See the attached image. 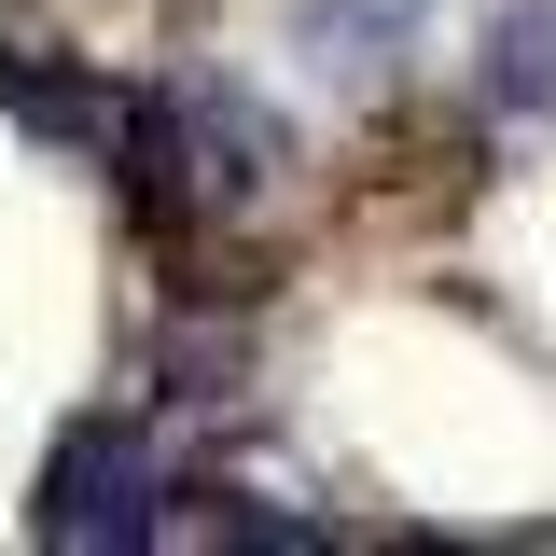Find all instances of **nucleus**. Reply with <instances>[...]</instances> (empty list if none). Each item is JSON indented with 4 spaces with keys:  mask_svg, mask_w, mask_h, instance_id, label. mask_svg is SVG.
I'll list each match as a JSON object with an SVG mask.
<instances>
[{
    "mask_svg": "<svg viewBox=\"0 0 556 556\" xmlns=\"http://www.w3.org/2000/svg\"><path fill=\"white\" fill-rule=\"evenodd\" d=\"M153 431L139 417H112V404H84L42 445V473H28V543H56V556H84V543H153Z\"/></svg>",
    "mask_w": 556,
    "mask_h": 556,
    "instance_id": "f257e3e1",
    "label": "nucleus"
},
{
    "mask_svg": "<svg viewBox=\"0 0 556 556\" xmlns=\"http://www.w3.org/2000/svg\"><path fill=\"white\" fill-rule=\"evenodd\" d=\"M0 112L42 139V153H112V112L126 98H98L56 42H28V28H0Z\"/></svg>",
    "mask_w": 556,
    "mask_h": 556,
    "instance_id": "f03ea898",
    "label": "nucleus"
},
{
    "mask_svg": "<svg viewBox=\"0 0 556 556\" xmlns=\"http://www.w3.org/2000/svg\"><path fill=\"white\" fill-rule=\"evenodd\" d=\"M181 98H195V153H208V195H223V208H251V195L278 181V153H292V139H278V112L251 98V84H181Z\"/></svg>",
    "mask_w": 556,
    "mask_h": 556,
    "instance_id": "7ed1b4c3",
    "label": "nucleus"
},
{
    "mask_svg": "<svg viewBox=\"0 0 556 556\" xmlns=\"http://www.w3.org/2000/svg\"><path fill=\"white\" fill-rule=\"evenodd\" d=\"M486 98H501V112H543V98H556V0L501 14V42H486Z\"/></svg>",
    "mask_w": 556,
    "mask_h": 556,
    "instance_id": "20e7f679",
    "label": "nucleus"
},
{
    "mask_svg": "<svg viewBox=\"0 0 556 556\" xmlns=\"http://www.w3.org/2000/svg\"><path fill=\"white\" fill-rule=\"evenodd\" d=\"M237 362H251V348H237V334H208V320H167V348H153L167 404H223V390H237Z\"/></svg>",
    "mask_w": 556,
    "mask_h": 556,
    "instance_id": "39448f33",
    "label": "nucleus"
}]
</instances>
